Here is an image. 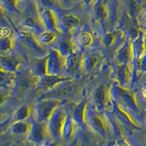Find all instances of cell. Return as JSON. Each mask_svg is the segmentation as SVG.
Segmentation results:
<instances>
[{
	"label": "cell",
	"mask_w": 146,
	"mask_h": 146,
	"mask_svg": "<svg viewBox=\"0 0 146 146\" xmlns=\"http://www.w3.org/2000/svg\"><path fill=\"white\" fill-rule=\"evenodd\" d=\"M30 139L34 143H40L45 138V131L43 127L40 125L35 126L29 136Z\"/></svg>",
	"instance_id": "cell-1"
},
{
	"label": "cell",
	"mask_w": 146,
	"mask_h": 146,
	"mask_svg": "<svg viewBox=\"0 0 146 146\" xmlns=\"http://www.w3.org/2000/svg\"><path fill=\"white\" fill-rule=\"evenodd\" d=\"M64 126V123L63 118L62 116L56 117L52 123V132H53L56 136H59L61 133L63 131Z\"/></svg>",
	"instance_id": "cell-2"
},
{
	"label": "cell",
	"mask_w": 146,
	"mask_h": 146,
	"mask_svg": "<svg viewBox=\"0 0 146 146\" xmlns=\"http://www.w3.org/2000/svg\"><path fill=\"white\" fill-rule=\"evenodd\" d=\"M13 131L15 134H25L28 131V126L26 123L20 122L14 125L13 127Z\"/></svg>",
	"instance_id": "cell-3"
},
{
	"label": "cell",
	"mask_w": 146,
	"mask_h": 146,
	"mask_svg": "<svg viewBox=\"0 0 146 146\" xmlns=\"http://www.w3.org/2000/svg\"><path fill=\"white\" fill-rule=\"evenodd\" d=\"M55 103L53 102H48L45 103V105L42 106V114L44 118H47V117L52 112V109L54 108Z\"/></svg>",
	"instance_id": "cell-4"
},
{
	"label": "cell",
	"mask_w": 146,
	"mask_h": 146,
	"mask_svg": "<svg viewBox=\"0 0 146 146\" xmlns=\"http://www.w3.org/2000/svg\"><path fill=\"white\" fill-rule=\"evenodd\" d=\"M91 124L93 126L95 129L98 130V131H102L104 130V124H103L102 121L98 118V117L94 116L91 121Z\"/></svg>",
	"instance_id": "cell-5"
},
{
	"label": "cell",
	"mask_w": 146,
	"mask_h": 146,
	"mask_svg": "<svg viewBox=\"0 0 146 146\" xmlns=\"http://www.w3.org/2000/svg\"><path fill=\"white\" fill-rule=\"evenodd\" d=\"M64 22L65 25L67 27H72V26L78 23V21L76 18L72 16V15H65L64 18Z\"/></svg>",
	"instance_id": "cell-6"
},
{
	"label": "cell",
	"mask_w": 146,
	"mask_h": 146,
	"mask_svg": "<svg viewBox=\"0 0 146 146\" xmlns=\"http://www.w3.org/2000/svg\"><path fill=\"white\" fill-rule=\"evenodd\" d=\"M60 80V79L54 76H50L46 78V79L45 80V84L47 86H53L55 83H56L57 82H58Z\"/></svg>",
	"instance_id": "cell-7"
},
{
	"label": "cell",
	"mask_w": 146,
	"mask_h": 146,
	"mask_svg": "<svg viewBox=\"0 0 146 146\" xmlns=\"http://www.w3.org/2000/svg\"><path fill=\"white\" fill-rule=\"evenodd\" d=\"M96 100L99 102L102 103L105 101V91L104 88H100L97 93H96Z\"/></svg>",
	"instance_id": "cell-8"
},
{
	"label": "cell",
	"mask_w": 146,
	"mask_h": 146,
	"mask_svg": "<svg viewBox=\"0 0 146 146\" xmlns=\"http://www.w3.org/2000/svg\"><path fill=\"white\" fill-rule=\"evenodd\" d=\"M28 113H29L28 108H23V109L21 110L20 111L17 113V117H18V119L22 120V119H23V118H25L28 115Z\"/></svg>",
	"instance_id": "cell-9"
},
{
	"label": "cell",
	"mask_w": 146,
	"mask_h": 146,
	"mask_svg": "<svg viewBox=\"0 0 146 146\" xmlns=\"http://www.w3.org/2000/svg\"><path fill=\"white\" fill-rule=\"evenodd\" d=\"M77 63H78V57L77 56H70V58H69V67L70 69H73L76 66Z\"/></svg>",
	"instance_id": "cell-10"
},
{
	"label": "cell",
	"mask_w": 146,
	"mask_h": 146,
	"mask_svg": "<svg viewBox=\"0 0 146 146\" xmlns=\"http://www.w3.org/2000/svg\"><path fill=\"white\" fill-rule=\"evenodd\" d=\"M96 13L98 18H102V17L105 16V8H104V7H103L102 5H99V7H97V9H96Z\"/></svg>",
	"instance_id": "cell-11"
},
{
	"label": "cell",
	"mask_w": 146,
	"mask_h": 146,
	"mask_svg": "<svg viewBox=\"0 0 146 146\" xmlns=\"http://www.w3.org/2000/svg\"><path fill=\"white\" fill-rule=\"evenodd\" d=\"M36 70H38L39 72H45V61H41L40 63L36 65Z\"/></svg>",
	"instance_id": "cell-12"
},
{
	"label": "cell",
	"mask_w": 146,
	"mask_h": 146,
	"mask_svg": "<svg viewBox=\"0 0 146 146\" xmlns=\"http://www.w3.org/2000/svg\"><path fill=\"white\" fill-rule=\"evenodd\" d=\"M53 38V35L51 33H45L42 36V40L44 42H49Z\"/></svg>",
	"instance_id": "cell-13"
},
{
	"label": "cell",
	"mask_w": 146,
	"mask_h": 146,
	"mask_svg": "<svg viewBox=\"0 0 146 146\" xmlns=\"http://www.w3.org/2000/svg\"><path fill=\"white\" fill-rule=\"evenodd\" d=\"M1 46L3 49H7V48H10V42L8 39H5V40H2L1 41Z\"/></svg>",
	"instance_id": "cell-14"
},
{
	"label": "cell",
	"mask_w": 146,
	"mask_h": 146,
	"mask_svg": "<svg viewBox=\"0 0 146 146\" xmlns=\"http://www.w3.org/2000/svg\"><path fill=\"white\" fill-rule=\"evenodd\" d=\"M90 40H91V38H90V36H88V35H87V34H84V35H83L81 36V42H83V43L84 44L88 43Z\"/></svg>",
	"instance_id": "cell-15"
},
{
	"label": "cell",
	"mask_w": 146,
	"mask_h": 146,
	"mask_svg": "<svg viewBox=\"0 0 146 146\" xmlns=\"http://www.w3.org/2000/svg\"><path fill=\"white\" fill-rule=\"evenodd\" d=\"M95 62H96V59H95L94 58H90L89 61H88V66H89L90 68H91V67H92V66H93L94 65Z\"/></svg>",
	"instance_id": "cell-16"
},
{
	"label": "cell",
	"mask_w": 146,
	"mask_h": 146,
	"mask_svg": "<svg viewBox=\"0 0 146 146\" xmlns=\"http://www.w3.org/2000/svg\"><path fill=\"white\" fill-rule=\"evenodd\" d=\"M42 3L45 5H50L52 4V0H42Z\"/></svg>",
	"instance_id": "cell-17"
},
{
	"label": "cell",
	"mask_w": 146,
	"mask_h": 146,
	"mask_svg": "<svg viewBox=\"0 0 146 146\" xmlns=\"http://www.w3.org/2000/svg\"><path fill=\"white\" fill-rule=\"evenodd\" d=\"M5 2H7V5H14L15 4V0H5Z\"/></svg>",
	"instance_id": "cell-18"
},
{
	"label": "cell",
	"mask_w": 146,
	"mask_h": 146,
	"mask_svg": "<svg viewBox=\"0 0 146 146\" xmlns=\"http://www.w3.org/2000/svg\"><path fill=\"white\" fill-rule=\"evenodd\" d=\"M119 146H129V145H128L126 143H124V142H122L121 143H120Z\"/></svg>",
	"instance_id": "cell-19"
},
{
	"label": "cell",
	"mask_w": 146,
	"mask_h": 146,
	"mask_svg": "<svg viewBox=\"0 0 146 146\" xmlns=\"http://www.w3.org/2000/svg\"><path fill=\"white\" fill-rule=\"evenodd\" d=\"M48 146H59V145L57 144H55V143H52V144H50Z\"/></svg>",
	"instance_id": "cell-20"
},
{
	"label": "cell",
	"mask_w": 146,
	"mask_h": 146,
	"mask_svg": "<svg viewBox=\"0 0 146 146\" xmlns=\"http://www.w3.org/2000/svg\"><path fill=\"white\" fill-rule=\"evenodd\" d=\"M86 2H90L91 0H86Z\"/></svg>",
	"instance_id": "cell-21"
},
{
	"label": "cell",
	"mask_w": 146,
	"mask_h": 146,
	"mask_svg": "<svg viewBox=\"0 0 146 146\" xmlns=\"http://www.w3.org/2000/svg\"><path fill=\"white\" fill-rule=\"evenodd\" d=\"M145 96H146V90H145Z\"/></svg>",
	"instance_id": "cell-22"
}]
</instances>
